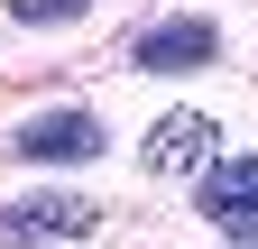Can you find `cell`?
Instances as JSON below:
<instances>
[{"instance_id": "cell-6", "label": "cell", "mask_w": 258, "mask_h": 249, "mask_svg": "<svg viewBox=\"0 0 258 249\" xmlns=\"http://www.w3.org/2000/svg\"><path fill=\"white\" fill-rule=\"evenodd\" d=\"M92 0H10V19L19 28H64V19H83Z\"/></svg>"}, {"instance_id": "cell-4", "label": "cell", "mask_w": 258, "mask_h": 249, "mask_svg": "<svg viewBox=\"0 0 258 249\" xmlns=\"http://www.w3.org/2000/svg\"><path fill=\"white\" fill-rule=\"evenodd\" d=\"M212 55H221V28L212 19H157V28L129 37V65L139 74H203Z\"/></svg>"}, {"instance_id": "cell-1", "label": "cell", "mask_w": 258, "mask_h": 249, "mask_svg": "<svg viewBox=\"0 0 258 249\" xmlns=\"http://www.w3.org/2000/svg\"><path fill=\"white\" fill-rule=\"evenodd\" d=\"M92 222H102V203H92V194H19V203H0V249L83 240Z\"/></svg>"}, {"instance_id": "cell-2", "label": "cell", "mask_w": 258, "mask_h": 249, "mask_svg": "<svg viewBox=\"0 0 258 249\" xmlns=\"http://www.w3.org/2000/svg\"><path fill=\"white\" fill-rule=\"evenodd\" d=\"M194 212H203L212 231H231V240H258V148L212 157L203 184H194Z\"/></svg>"}, {"instance_id": "cell-5", "label": "cell", "mask_w": 258, "mask_h": 249, "mask_svg": "<svg viewBox=\"0 0 258 249\" xmlns=\"http://www.w3.org/2000/svg\"><path fill=\"white\" fill-rule=\"evenodd\" d=\"M10 148H19V166H92L102 157V120L92 111H37Z\"/></svg>"}, {"instance_id": "cell-3", "label": "cell", "mask_w": 258, "mask_h": 249, "mask_svg": "<svg viewBox=\"0 0 258 249\" xmlns=\"http://www.w3.org/2000/svg\"><path fill=\"white\" fill-rule=\"evenodd\" d=\"M212 157H221V120L212 111H166V120H148V139H139L148 175H203Z\"/></svg>"}]
</instances>
